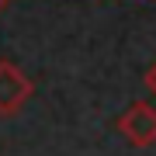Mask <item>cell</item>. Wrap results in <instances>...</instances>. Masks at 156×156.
I'll list each match as a JSON object with an SVG mask.
<instances>
[{"label":"cell","instance_id":"2","mask_svg":"<svg viewBox=\"0 0 156 156\" xmlns=\"http://www.w3.org/2000/svg\"><path fill=\"white\" fill-rule=\"evenodd\" d=\"M35 83L17 62L0 59V115H17L31 101Z\"/></svg>","mask_w":156,"mask_h":156},{"label":"cell","instance_id":"3","mask_svg":"<svg viewBox=\"0 0 156 156\" xmlns=\"http://www.w3.org/2000/svg\"><path fill=\"white\" fill-rule=\"evenodd\" d=\"M146 87H149V90H153V97H156V62L146 69Z\"/></svg>","mask_w":156,"mask_h":156},{"label":"cell","instance_id":"1","mask_svg":"<svg viewBox=\"0 0 156 156\" xmlns=\"http://www.w3.org/2000/svg\"><path fill=\"white\" fill-rule=\"evenodd\" d=\"M118 132L125 135L128 146L135 149H149L156 146V108L149 101H132L118 118Z\"/></svg>","mask_w":156,"mask_h":156},{"label":"cell","instance_id":"4","mask_svg":"<svg viewBox=\"0 0 156 156\" xmlns=\"http://www.w3.org/2000/svg\"><path fill=\"white\" fill-rule=\"evenodd\" d=\"M7 4H11V0H0V11H4V7H7Z\"/></svg>","mask_w":156,"mask_h":156}]
</instances>
